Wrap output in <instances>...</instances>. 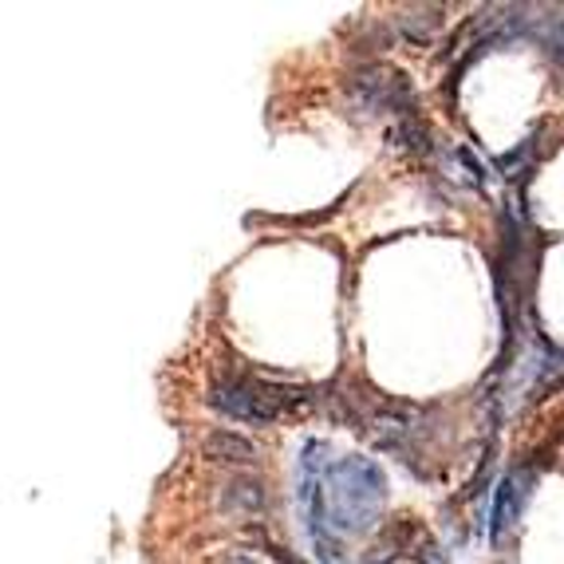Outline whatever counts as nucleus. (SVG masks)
<instances>
[{
	"label": "nucleus",
	"mask_w": 564,
	"mask_h": 564,
	"mask_svg": "<svg viewBox=\"0 0 564 564\" xmlns=\"http://www.w3.org/2000/svg\"><path fill=\"white\" fill-rule=\"evenodd\" d=\"M202 451L209 454L214 462H237V466H249L253 462V443H245L241 434H234V431H214L202 443Z\"/></svg>",
	"instance_id": "f03ea898"
},
{
	"label": "nucleus",
	"mask_w": 564,
	"mask_h": 564,
	"mask_svg": "<svg viewBox=\"0 0 564 564\" xmlns=\"http://www.w3.org/2000/svg\"><path fill=\"white\" fill-rule=\"evenodd\" d=\"M206 403L217 414H226L234 423L249 426H269L284 414H296L312 403V395H304L301 387L276 383V379H261L253 371H234V376H217L209 383Z\"/></svg>",
	"instance_id": "f257e3e1"
},
{
	"label": "nucleus",
	"mask_w": 564,
	"mask_h": 564,
	"mask_svg": "<svg viewBox=\"0 0 564 564\" xmlns=\"http://www.w3.org/2000/svg\"><path fill=\"white\" fill-rule=\"evenodd\" d=\"M518 498V474H509V478L498 481L494 489V506H489V541L498 545L501 536H506V525H509V506ZM521 513V506H513Z\"/></svg>",
	"instance_id": "7ed1b4c3"
}]
</instances>
